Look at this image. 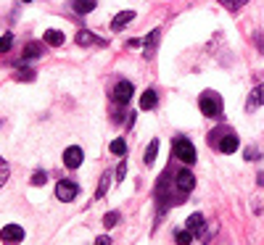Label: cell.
<instances>
[{"mask_svg":"<svg viewBox=\"0 0 264 245\" xmlns=\"http://www.w3.org/2000/svg\"><path fill=\"white\" fill-rule=\"evenodd\" d=\"M132 19H135V11H122V14H117V16H114V21H111V29H114V32H122V29L127 27V24L132 21Z\"/></svg>","mask_w":264,"mask_h":245,"instance_id":"obj_10","label":"cell"},{"mask_svg":"<svg viewBox=\"0 0 264 245\" xmlns=\"http://www.w3.org/2000/svg\"><path fill=\"white\" fill-rule=\"evenodd\" d=\"M11 45H14V35H8V32H5V35L0 37V53H8Z\"/></svg>","mask_w":264,"mask_h":245,"instance_id":"obj_23","label":"cell"},{"mask_svg":"<svg viewBox=\"0 0 264 245\" xmlns=\"http://www.w3.org/2000/svg\"><path fill=\"white\" fill-rule=\"evenodd\" d=\"M42 56V48L37 42H29L27 48H24V53H21V61L27 63V61H32V58H40Z\"/></svg>","mask_w":264,"mask_h":245,"instance_id":"obj_14","label":"cell"},{"mask_svg":"<svg viewBox=\"0 0 264 245\" xmlns=\"http://www.w3.org/2000/svg\"><path fill=\"white\" fill-rule=\"evenodd\" d=\"M95 0H74V11L77 14H90V11H95Z\"/></svg>","mask_w":264,"mask_h":245,"instance_id":"obj_17","label":"cell"},{"mask_svg":"<svg viewBox=\"0 0 264 245\" xmlns=\"http://www.w3.org/2000/svg\"><path fill=\"white\" fill-rule=\"evenodd\" d=\"M77 192H80V188H77L74 182H69V179H61V182L56 185V198H59L61 203H72L77 198Z\"/></svg>","mask_w":264,"mask_h":245,"instance_id":"obj_5","label":"cell"},{"mask_svg":"<svg viewBox=\"0 0 264 245\" xmlns=\"http://www.w3.org/2000/svg\"><path fill=\"white\" fill-rule=\"evenodd\" d=\"M117 222H119V214H117V211H111V214H106V216H103V224H106V229H111Z\"/></svg>","mask_w":264,"mask_h":245,"instance_id":"obj_25","label":"cell"},{"mask_svg":"<svg viewBox=\"0 0 264 245\" xmlns=\"http://www.w3.org/2000/svg\"><path fill=\"white\" fill-rule=\"evenodd\" d=\"M172 153L183 161V164H196V148H193L190 140H185V137H175V143H172Z\"/></svg>","mask_w":264,"mask_h":245,"instance_id":"obj_3","label":"cell"},{"mask_svg":"<svg viewBox=\"0 0 264 245\" xmlns=\"http://www.w3.org/2000/svg\"><path fill=\"white\" fill-rule=\"evenodd\" d=\"M156 103H159L156 90H145V93L140 95V108H143V111H153V108H156Z\"/></svg>","mask_w":264,"mask_h":245,"instance_id":"obj_12","label":"cell"},{"mask_svg":"<svg viewBox=\"0 0 264 245\" xmlns=\"http://www.w3.org/2000/svg\"><path fill=\"white\" fill-rule=\"evenodd\" d=\"M95 245H111V240H108V237L103 235V237H98V240H95Z\"/></svg>","mask_w":264,"mask_h":245,"instance_id":"obj_29","label":"cell"},{"mask_svg":"<svg viewBox=\"0 0 264 245\" xmlns=\"http://www.w3.org/2000/svg\"><path fill=\"white\" fill-rule=\"evenodd\" d=\"M5 179H8V164H5L3 158H0V188L5 185Z\"/></svg>","mask_w":264,"mask_h":245,"instance_id":"obj_26","label":"cell"},{"mask_svg":"<svg viewBox=\"0 0 264 245\" xmlns=\"http://www.w3.org/2000/svg\"><path fill=\"white\" fill-rule=\"evenodd\" d=\"M45 179H48V174H45V171H35V174H32V185H45Z\"/></svg>","mask_w":264,"mask_h":245,"instance_id":"obj_27","label":"cell"},{"mask_svg":"<svg viewBox=\"0 0 264 245\" xmlns=\"http://www.w3.org/2000/svg\"><path fill=\"white\" fill-rule=\"evenodd\" d=\"M16 79H21V82L35 79V69H29L27 63H21V66H19V72H16Z\"/></svg>","mask_w":264,"mask_h":245,"instance_id":"obj_20","label":"cell"},{"mask_svg":"<svg viewBox=\"0 0 264 245\" xmlns=\"http://www.w3.org/2000/svg\"><path fill=\"white\" fill-rule=\"evenodd\" d=\"M175 182H177V190L183 192V195H190V190L196 188V177H193L188 169H180L175 174Z\"/></svg>","mask_w":264,"mask_h":245,"instance_id":"obj_6","label":"cell"},{"mask_svg":"<svg viewBox=\"0 0 264 245\" xmlns=\"http://www.w3.org/2000/svg\"><path fill=\"white\" fill-rule=\"evenodd\" d=\"M248 0H220V5L222 8H227V11H238V8H243Z\"/></svg>","mask_w":264,"mask_h":245,"instance_id":"obj_22","label":"cell"},{"mask_svg":"<svg viewBox=\"0 0 264 245\" xmlns=\"http://www.w3.org/2000/svg\"><path fill=\"white\" fill-rule=\"evenodd\" d=\"M82 161H85V153H82L80 145H69L66 151H63V164H66L69 169H80Z\"/></svg>","mask_w":264,"mask_h":245,"instance_id":"obj_7","label":"cell"},{"mask_svg":"<svg viewBox=\"0 0 264 245\" xmlns=\"http://www.w3.org/2000/svg\"><path fill=\"white\" fill-rule=\"evenodd\" d=\"M42 40L48 42V45H53V48H59V45L63 42V32H59V29H48L42 35Z\"/></svg>","mask_w":264,"mask_h":245,"instance_id":"obj_16","label":"cell"},{"mask_svg":"<svg viewBox=\"0 0 264 245\" xmlns=\"http://www.w3.org/2000/svg\"><path fill=\"white\" fill-rule=\"evenodd\" d=\"M264 106V85H256L254 90H251V95H248V111H254V108H259Z\"/></svg>","mask_w":264,"mask_h":245,"instance_id":"obj_11","label":"cell"},{"mask_svg":"<svg viewBox=\"0 0 264 245\" xmlns=\"http://www.w3.org/2000/svg\"><path fill=\"white\" fill-rule=\"evenodd\" d=\"M209 140H211V145H214L217 151H220V153H227V156L238 151V134L230 132L227 127H220L217 132H211Z\"/></svg>","mask_w":264,"mask_h":245,"instance_id":"obj_1","label":"cell"},{"mask_svg":"<svg viewBox=\"0 0 264 245\" xmlns=\"http://www.w3.org/2000/svg\"><path fill=\"white\" fill-rule=\"evenodd\" d=\"M0 240H3V245H19L24 240V229L19 224H5L0 229Z\"/></svg>","mask_w":264,"mask_h":245,"instance_id":"obj_4","label":"cell"},{"mask_svg":"<svg viewBox=\"0 0 264 245\" xmlns=\"http://www.w3.org/2000/svg\"><path fill=\"white\" fill-rule=\"evenodd\" d=\"M159 35H162V32H159V29H153L151 32V35H148L145 37V56H153V53H156V45H159Z\"/></svg>","mask_w":264,"mask_h":245,"instance_id":"obj_15","label":"cell"},{"mask_svg":"<svg viewBox=\"0 0 264 245\" xmlns=\"http://www.w3.org/2000/svg\"><path fill=\"white\" fill-rule=\"evenodd\" d=\"M77 45H82V48H90V45H106V40H101V37H95L93 32H87V29H80L77 32Z\"/></svg>","mask_w":264,"mask_h":245,"instance_id":"obj_9","label":"cell"},{"mask_svg":"<svg viewBox=\"0 0 264 245\" xmlns=\"http://www.w3.org/2000/svg\"><path fill=\"white\" fill-rule=\"evenodd\" d=\"M24 3H29V0H24Z\"/></svg>","mask_w":264,"mask_h":245,"instance_id":"obj_31","label":"cell"},{"mask_svg":"<svg viewBox=\"0 0 264 245\" xmlns=\"http://www.w3.org/2000/svg\"><path fill=\"white\" fill-rule=\"evenodd\" d=\"M130 98H132V85L127 79L117 82V87H114V100L124 106V103H130Z\"/></svg>","mask_w":264,"mask_h":245,"instance_id":"obj_8","label":"cell"},{"mask_svg":"<svg viewBox=\"0 0 264 245\" xmlns=\"http://www.w3.org/2000/svg\"><path fill=\"white\" fill-rule=\"evenodd\" d=\"M175 243H177V245H190V243H193V232H190L188 227H185V229H177Z\"/></svg>","mask_w":264,"mask_h":245,"instance_id":"obj_19","label":"cell"},{"mask_svg":"<svg viewBox=\"0 0 264 245\" xmlns=\"http://www.w3.org/2000/svg\"><path fill=\"white\" fill-rule=\"evenodd\" d=\"M156 153H159V140H151V143H148V148H145V164H148V166L156 161Z\"/></svg>","mask_w":264,"mask_h":245,"instance_id":"obj_18","label":"cell"},{"mask_svg":"<svg viewBox=\"0 0 264 245\" xmlns=\"http://www.w3.org/2000/svg\"><path fill=\"white\" fill-rule=\"evenodd\" d=\"M108 179H111L108 174H103V177H101V185H98V190H95V198H103L108 192Z\"/></svg>","mask_w":264,"mask_h":245,"instance_id":"obj_24","label":"cell"},{"mask_svg":"<svg viewBox=\"0 0 264 245\" xmlns=\"http://www.w3.org/2000/svg\"><path fill=\"white\" fill-rule=\"evenodd\" d=\"M108 151H111L114 156H124V153H127V143L119 137V140H114V143H111V148H108Z\"/></svg>","mask_w":264,"mask_h":245,"instance_id":"obj_21","label":"cell"},{"mask_svg":"<svg viewBox=\"0 0 264 245\" xmlns=\"http://www.w3.org/2000/svg\"><path fill=\"white\" fill-rule=\"evenodd\" d=\"M256 161V158H259V153H256V151H246V161Z\"/></svg>","mask_w":264,"mask_h":245,"instance_id":"obj_30","label":"cell"},{"mask_svg":"<svg viewBox=\"0 0 264 245\" xmlns=\"http://www.w3.org/2000/svg\"><path fill=\"white\" fill-rule=\"evenodd\" d=\"M124 177H127V164H124V161H122V164L117 166V179L122 182V179H124Z\"/></svg>","mask_w":264,"mask_h":245,"instance_id":"obj_28","label":"cell"},{"mask_svg":"<svg viewBox=\"0 0 264 245\" xmlns=\"http://www.w3.org/2000/svg\"><path fill=\"white\" fill-rule=\"evenodd\" d=\"M203 224H206V219H203V214H190L188 216V222H185V227H188L193 235H196V232H201L203 229Z\"/></svg>","mask_w":264,"mask_h":245,"instance_id":"obj_13","label":"cell"},{"mask_svg":"<svg viewBox=\"0 0 264 245\" xmlns=\"http://www.w3.org/2000/svg\"><path fill=\"white\" fill-rule=\"evenodd\" d=\"M198 106H201L203 116L217 119V116H222V95L214 93V90H206V93H201V98H198Z\"/></svg>","mask_w":264,"mask_h":245,"instance_id":"obj_2","label":"cell"}]
</instances>
